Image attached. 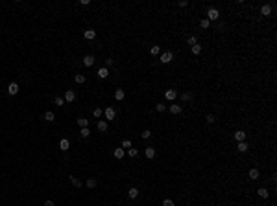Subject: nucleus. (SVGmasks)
Returning <instances> with one entry per match:
<instances>
[{"instance_id": "15", "label": "nucleus", "mask_w": 277, "mask_h": 206, "mask_svg": "<svg viewBox=\"0 0 277 206\" xmlns=\"http://www.w3.org/2000/svg\"><path fill=\"white\" fill-rule=\"evenodd\" d=\"M113 157L118 158V160H122V158H124V149H122V147H117V149L113 151Z\"/></svg>"}, {"instance_id": "29", "label": "nucleus", "mask_w": 277, "mask_h": 206, "mask_svg": "<svg viewBox=\"0 0 277 206\" xmlns=\"http://www.w3.org/2000/svg\"><path fill=\"white\" fill-rule=\"evenodd\" d=\"M79 134H82V138H89V134H90V131H89V127H83L82 131H79Z\"/></svg>"}, {"instance_id": "26", "label": "nucleus", "mask_w": 277, "mask_h": 206, "mask_svg": "<svg viewBox=\"0 0 277 206\" xmlns=\"http://www.w3.org/2000/svg\"><path fill=\"white\" fill-rule=\"evenodd\" d=\"M120 145H122V149H124V147H126V149H131V147H133L131 140H122V144H120Z\"/></svg>"}, {"instance_id": "32", "label": "nucleus", "mask_w": 277, "mask_h": 206, "mask_svg": "<svg viewBox=\"0 0 277 206\" xmlns=\"http://www.w3.org/2000/svg\"><path fill=\"white\" fill-rule=\"evenodd\" d=\"M187 42L190 44V46H194V44H198V39H196V35H190V37H189V41H187Z\"/></svg>"}, {"instance_id": "38", "label": "nucleus", "mask_w": 277, "mask_h": 206, "mask_svg": "<svg viewBox=\"0 0 277 206\" xmlns=\"http://www.w3.org/2000/svg\"><path fill=\"white\" fill-rule=\"evenodd\" d=\"M163 206H174V201H170V199H164V201H163Z\"/></svg>"}, {"instance_id": "30", "label": "nucleus", "mask_w": 277, "mask_h": 206, "mask_svg": "<svg viewBox=\"0 0 277 206\" xmlns=\"http://www.w3.org/2000/svg\"><path fill=\"white\" fill-rule=\"evenodd\" d=\"M200 26L203 28V29H209V26H211V22L207 21V18H201V22H200Z\"/></svg>"}, {"instance_id": "24", "label": "nucleus", "mask_w": 277, "mask_h": 206, "mask_svg": "<svg viewBox=\"0 0 277 206\" xmlns=\"http://www.w3.org/2000/svg\"><path fill=\"white\" fill-rule=\"evenodd\" d=\"M74 81H76L78 85H82V83H85V76L83 74H76V76H74Z\"/></svg>"}, {"instance_id": "18", "label": "nucleus", "mask_w": 277, "mask_h": 206, "mask_svg": "<svg viewBox=\"0 0 277 206\" xmlns=\"http://www.w3.org/2000/svg\"><path fill=\"white\" fill-rule=\"evenodd\" d=\"M257 193H259V197H262V199H268V195H270V192L266 188H259V190H257Z\"/></svg>"}, {"instance_id": "7", "label": "nucleus", "mask_w": 277, "mask_h": 206, "mask_svg": "<svg viewBox=\"0 0 277 206\" xmlns=\"http://www.w3.org/2000/svg\"><path fill=\"white\" fill-rule=\"evenodd\" d=\"M181 110H183V109H181V105H178V103H172V105H170V112L175 114V116H179Z\"/></svg>"}, {"instance_id": "35", "label": "nucleus", "mask_w": 277, "mask_h": 206, "mask_svg": "<svg viewBox=\"0 0 277 206\" xmlns=\"http://www.w3.org/2000/svg\"><path fill=\"white\" fill-rule=\"evenodd\" d=\"M102 114H104V110H102V109H94V110H93V116H94V118H100Z\"/></svg>"}, {"instance_id": "31", "label": "nucleus", "mask_w": 277, "mask_h": 206, "mask_svg": "<svg viewBox=\"0 0 277 206\" xmlns=\"http://www.w3.org/2000/svg\"><path fill=\"white\" fill-rule=\"evenodd\" d=\"M150 53H152V55H159L161 53V48L159 46H152V48H150Z\"/></svg>"}, {"instance_id": "3", "label": "nucleus", "mask_w": 277, "mask_h": 206, "mask_svg": "<svg viewBox=\"0 0 277 206\" xmlns=\"http://www.w3.org/2000/svg\"><path fill=\"white\" fill-rule=\"evenodd\" d=\"M63 99H65L67 103H72L74 99H76V92H74V90H67V92H65V98H63Z\"/></svg>"}, {"instance_id": "14", "label": "nucleus", "mask_w": 277, "mask_h": 206, "mask_svg": "<svg viewBox=\"0 0 277 206\" xmlns=\"http://www.w3.org/2000/svg\"><path fill=\"white\" fill-rule=\"evenodd\" d=\"M124 98H126V92L122 88H117V92H115V99H117V101H122Z\"/></svg>"}, {"instance_id": "22", "label": "nucleus", "mask_w": 277, "mask_h": 206, "mask_svg": "<svg viewBox=\"0 0 277 206\" xmlns=\"http://www.w3.org/2000/svg\"><path fill=\"white\" fill-rule=\"evenodd\" d=\"M43 118H44V122H54V120H55L54 112H50V110H48V112H44V116H43Z\"/></svg>"}, {"instance_id": "37", "label": "nucleus", "mask_w": 277, "mask_h": 206, "mask_svg": "<svg viewBox=\"0 0 277 206\" xmlns=\"http://www.w3.org/2000/svg\"><path fill=\"white\" fill-rule=\"evenodd\" d=\"M155 110H157V112H164V103H157L155 105Z\"/></svg>"}, {"instance_id": "6", "label": "nucleus", "mask_w": 277, "mask_h": 206, "mask_svg": "<svg viewBox=\"0 0 277 206\" xmlns=\"http://www.w3.org/2000/svg\"><path fill=\"white\" fill-rule=\"evenodd\" d=\"M104 114H105V118H107V120H115V118H117V112H115L113 107H107Z\"/></svg>"}, {"instance_id": "25", "label": "nucleus", "mask_w": 277, "mask_h": 206, "mask_svg": "<svg viewBox=\"0 0 277 206\" xmlns=\"http://www.w3.org/2000/svg\"><path fill=\"white\" fill-rule=\"evenodd\" d=\"M98 129L102 131V133H105V131H107V122H104V120H100V122H98Z\"/></svg>"}, {"instance_id": "8", "label": "nucleus", "mask_w": 277, "mask_h": 206, "mask_svg": "<svg viewBox=\"0 0 277 206\" xmlns=\"http://www.w3.org/2000/svg\"><path fill=\"white\" fill-rule=\"evenodd\" d=\"M164 98H166V99H168V101H174V99H175V98H178V92H175V90H172V88H170V90H166V94H164Z\"/></svg>"}, {"instance_id": "5", "label": "nucleus", "mask_w": 277, "mask_h": 206, "mask_svg": "<svg viewBox=\"0 0 277 206\" xmlns=\"http://www.w3.org/2000/svg\"><path fill=\"white\" fill-rule=\"evenodd\" d=\"M83 37L87 39V41H93V39L96 37V29H90V28L85 29V31H83Z\"/></svg>"}, {"instance_id": "10", "label": "nucleus", "mask_w": 277, "mask_h": 206, "mask_svg": "<svg viewBox=\"0 0 277 206\" xmlns=\"http://www.w3.org/2000/svg\"><path fill=\"white\" fill-rule=\"evenodd\" d=\"M94 61H96V59H94L93 55H85V57H83V64H85V66H93Z\"/></svg>"}, {"instance_id": "9", "label": "nucleus", "mask_w": 277, "mask_h": 206, "mask_svg": "<svg viewBox=\"0 0 277 206\" xmlns=\"http://www.w3.org/2000/svg\"><path fill=\"white\" fill-rule=\"evenodd\" d=\"M96 76H98L100 79H105V77H107V76H109V70H107V68H105V66H102V68H98V72H96Z\"/></svg>"}, {"instance_id": "1", "label": "nucleus", "mask_w": 277, "mask_h": 206, "mask_svg": "<svg viewBox=\"0 0 277 206\" xmlns=\"http://www.w3.org/2000/svg\"><path fill=\"white\" fill-rule=\"evenodd\" d=\"M218 17H220V13H218V9H216V8H211L207 11V21L209 22L211 21H218Z\"/></svg>"}, {"instance_id": "34", "label": "nucleus", "mask_w": 277, "mask_h": 206, "mask_svg": "<svg viewBox=\"0 0 277 206\" xmlns=\"http://www.w3.org/2000/svg\"><path fill=\"white\" fill-rule=\"evenodd\" d=\"M128 155H129V157H131V158H135V157H137V155H139V151H137V149H135V147H131V149H128Z\"/></svg>"}, {"instance_id": "28", "label": "nucleus", "mask_w": 277, "mask_h": 206, "mask_svg": "<svg viewBox=\"0 0 277 206\" xmlns=\"http://www.w3.org/2000/svg\"><path fill=\"white\" fill-rule=\"evenodd\" d=\"M96 184H98V182H96V179H87V188L93 190V188H96Z\"/></svg>"}, {"instance_id": "21", "label": "nucleus", "mask_w": 277, "mask_h": 206, "mask_svg": "<svg viewBox=\"0 0 277 206\" xmlns=\"http://www.w3.org/2000/svg\"><path fill=\"white\" fill-rule=\"evenodd\" d=\"M249 177H251V180H257V179H259V169L251 168L249 169Z\"/></svg>"}, {"instance_id": "2", "label": "nucleus", "mask_w": 277, "mask_h": 206, "mask_svg": "<svg viewBox=\"0 0 277 206\" xmlns=\"http://www.w3.org/2000/svg\"><path fill=\"white\" fill-rule=\"evenodd\" d=\"M172 59H174V53L172 52H164L163 55H161V63H163V64H168Z\"/></svg>"}, {"instance_id": "39", "label": "nucleus", "mask_w": 277, "mask_h": 206, "mask_svg": "<svg viewBox=\"0 0 277 206\" xmlns=\"http://www.w3.org/2000/svg\"><path fill=\"white\" fill-rule=\"evenodd\" d=\"M113 63H115V59H113V57L105 59V66H113Z\"/></svg>"}, {"instance_id": "4", "label": "nucleus", "mask_w": 277, "mask_h": 206, "mask_svg": "<svg viewBox=\"0 0 277 206\" xmlns=\"http://www.w3.org/2000/svg\"><path fill=\"white\" fill-rule=\"evenodd\" d=\"M8 94H9V96L19 94V85H17V83H9V85H8Z\"/></svg>"}, {"instance_id": "40", "label": "nucleus", "mask_w": 277, "mask_h": 206, "mask_svg": "<svg viewBox=\"0 0 277 206\" xmlns=\"http://www.w3.org/2000/svg\"><path fill=\"white\" fill-rule=\"evenodd\" d=\"M140 136H142L144 140H148L150 136H152V133H150V131H144V133H142V134H140Z\"/></svg>"}, {"instance_id": "13", "label": "nucleus", "mask_w": 277, "mask_h": 206, "mask_svg": "<svg viewBox=\"0 0 277 206\" xmlns=\"http://www.w3.org/2000/svg\"><path fill=\"white\" fill-rule=\"evenodd\" d=\"M68 147H70V142L67 138H63L61 142H59V149H61V151H68Z\"/></svg>"}, {"instance_id": "11", "label": "nucleus", "mask_w": 277, "mask_h": 206, "mask_svg": "<svg viewBox=\"0 0 277 206\" xmlns=\"http://www.w3.org/2000/svg\"><path fill=\"white\" fill-rule=\"evenodd\" d=\"M235 140H236V142H246V133H244V131H236V133H235Z\"/></svg>"}, {"instance_id": "17", "label": "nucleus", "mask_w": 277, "mask_h": 206, "mask_svg": "<svg viewBox=\"0 0 277 206\" xmlns=\"http://www.w3.org/2000/svg\"><path fill=\"white\" fill-rule=\"evenodd\" d=\"M70 182H72V186H76V188H82V180H79L78 177H74V175H70Z\"/></svg>"}, {"instance_id": "19", "label": "nucleus", "mask_w": 277, "mask_h": 206, "mask_svg": "<svg viewBox=\"0 0 277 206\" xmlns=\"http://www.w3.org/2000/svg\"><path fill=\"white\" fill-rule=\"evenodd\" d=\"M144 155H146V158H153L155 157V149L153 147H146L144 149Z\"/></svg>"}, {"instance_id": "27", "label": "nucleus", "mask_w": 277, "mask_h": 206, "mask_svg": "<svg viewBox=\"0 0 277 206\" xmlns=\"http://www.w3.org/2000/svg\"><path fill=\"white\" fill-rule=\"evenodd\" d=\"M190 50H192L194 55H200V53H201V46H200V44H194V46H190Z\"/></svg>"}, {"instance_id": "23", "label": "nucleus", "mask_w": 277, "mask_h": 206, "mask_svg": "<svg viewBox=\"0 0 277 206\" xmlns=\"http://www.w3.org/2000/svg\"><path fill=\"white\" fill-rule=\"evenodd\" d=\"M78 125H79L82 129H83V127H89V120H87V118H78Z\"/></svg>"}, {"instance_id": "42", "label": "nucleus", "mask_w": 277, "mask_h": 206, "mask_svg": "<svg viewBox=\"0 0 277 206\" xmlns=\"http://www.w3.org/2000/svg\"><path fill=\"white\" fill-rule=\"evenodd\" d=\"M179 6H181V8H187V6H189V2H187V0H181V2H179Z\"/></svg>"}, {"instance_id": "20", "label": "nucleus", "mask_w": 277, "mask_h": 206, "mask_svg": "<svg viewBox=\"0 0 277 206\" xmlns=\"http://www.w3.org/2000/svg\"><path fill=\"white\" fill-rule=\"evenodd\" d=\"M128 197H129V199H137V197H139V190H137V188H129Z\"/></svg>"}, {"instance_id": "41", "label": "nucleus", "mask_w": 277, "mask_h": 206, "mask_svg": "<svg viewBox=\"0 0 277 206\" xmlns=\"http://www.w3.org/2000/svg\"><path fill=\"white\" fill-rule=\"evenodd\" d=\"M214 120L216 118L213 116V114H207V123H214Z\"/></svg>"}, {"instance_id": "16", "label": "nucleus", "mask_w": 277, "mask_h": 206, "mask_svg": "<svg viewBox=\"0 0 277 206\" xmlns=\"http://www.w3.org/2000/svg\"><path fill=\"white\" fill-rule=\"evenodd\" d=\"M260 13H262L264 17H268V15H271V6H270V4H264V6L260 8Z\"/></svg>"}, {"instance_id": "36", "label": "nucleus", "mask_w": 277, "mask_h": 206, "mask_svg": "<svg viewBox=\"0 0 277 206\" xmlns=\"http://www.w3.org/2000/svg\"><path fill=\"white\" fill-rule=\"evenodd\" d=\"M181 99H183V101H190V99H192V94H190V92H185L183 96H181Z\"/></svg>"}, {"instance_id": "12", "label": "nucleus", "mask_w": 277, "mask_h": 206, "mask_svg": "<svg viewBox=\"0 0 277 206\" xmlns=\"http://www.w3.org/2000/svg\"><path fill=\"white\" fill-rule=\"evenodd\" d=\"M236 149H238L240 153H246L249 149V145H248V142H238V144H236Z\"/></svg>"}, {"instance_id": "43", "label": "nucleus", "mask_w": 277, "mask_h": 206, "mask_svg": "<svg viewBox=\"0 0 277 206\" xmlns=\"http://www.w3.org/2000/svg\"><path fill=\"white\" fill-rule=\"evenodd\" d=\"M44 206H54V203L52 201H44Z\"/></svg>"}, {"instance_id": "33", "label": "nucleus", "mask_w": 277, "mask_h": 206, "mask_svg": "<svg viewBox=\"0 0 277 206\" xmlns=\"http://www.w3.org/2000/svg\"><path fill=\"white\" fill-rule=\"evenodd\" d=\"M54 103H55V105H57V107H61V105H65V99H63L61 96H57V98H55V99H54Z\"/></svg>"}]
</instances>
